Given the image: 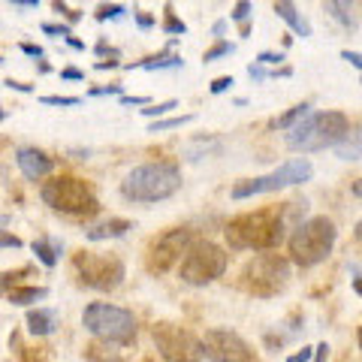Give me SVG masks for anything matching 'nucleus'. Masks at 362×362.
<instances>
[{
  "mask_svg": "<svg viewBox=\"0 0 362 362\" xmlns=\"http://www.w3.org/2000/svg\"><path fill=\"white\" fill-rule=\"evenodd\" d=\"M287 218L278 209H259L233 218L223 226V239L233 251H272L284 242Z\"/></svg>",
  "mask_w": 362,
  "mask_h": 362,
  "instance_id": "f257e3e1",
  "label": "nucleus"
},
{
  "mask_svg": "<svg viewBox=\"0 0 362 362\" xmlns=\"http://www.w3.org/2000/svg\"><path fill=\"white\" fill-rule=\"evenodd\" d=\"M181 190V166L175 160H154L130 169L121 181V197L127 202H163Z\"/></svg>",
  "mask_w": 362,
  "mask_h": 362,
  "instance_id": "f03ea898",
  "label": "nucleus"
},
{
  "mask_svg": "<svg viewBox=\"0 0 362 362\" xmlns=\"http://www.w3.org/2000/svg\"><path fill=\"white\" fill-rule=\"evenodd\" d=\"M350 130V121L344 112H311L302 124H296L287 133V145L293 151L314 154L326 148H338Z\"/></svg>",
  "mask_w": 362,
  "mask_h": 362,
  "instance_id": "7ed1b4c3",
  "label": "nucleus"
},
{
  "mask_svg": "<svg viewBox=\"0 0 362 362\" xmlns=\"http://www.w3.org/2000/svg\"><path fill=\"white\" fill-rule=\"evenodd\" d=\"M335 239H338V230L326 214H314V218L302 221L299 226H293V235L287 242L290 263H296L299 269H311L317 263H323L332 254Z\"/></svg>",
  "mask_w": 362,
  "mask_h": 362,
  "instance_id": "20e7f679",
  "label": "nucleus"
},
{
  "mask_svg": "<svg viewBox=\"0 0 362 362\" xmlns=\"http://www.w3.org/2000/svg\"><path fill=\"white\" fill-rule=\"evenodd\" d=\"M40 199L52 211L70 214V218H94L100 211V199L90 190V185L73 175H58V178L45 181L40 187Z\"/></svg>",
  "mask_w": 362,
  "mask_h": 362,
  "instance_id": "39448f33",
  "label": "nucleus"
},
{
  "mask_svg": "<svg viewBox=\"0 0 362 362\" xmlns=\"http://www.w3.org/2000/svg\"><path fill=\"white\" fill-rule=\"evenodd\" d=\"M82 326L106 344H130L136 338V317L109 302H90L82 311Z\"/></svg>",
  "mask_w": 362,
  "mask_h": 362,
  "instance_id": "423d86ee",
  "label": "nucleus"
},
{
  "mask_svg": "<svg viewBox=\"0 0 362 362\" xmlns=\"http://www.w3.org/2000/svg\"><path fill=\"white\" fill-rule=\"evenodd\" d=\"M311 175H314V166H311L308 157H296V160H287L278 169H272L269 175L235 181L230 197L233 199H251V197H259V194H275V190H284V187H293V185H305V181H311Z\"/></svg>",
  "mask_w": 362,
  "mask_h": 362,
  "instance_id": "0eeeda50",
  "label": "nucleus"
},
{
  "mask_svg": "<svg viewBox=\"0 0 362 362\" xmlns=\"http://www.w3.org/2000/svg\"><path fill=\"white\" fill-rule=\"evenodd\" d=\"M290 284V259L281 254H259L242 272V287L259 299H272Z\"/></svg>",
  "mask_w": 362,
  "mask_h": 362,
  "instance_id": "6e6552de",
  "label": "nucleus"
},
{
  "mask_svg": "<svg viewBox=\"0 0 362 362\" xmlns=\"http://www.w3.org/2000/svg\"><path fill=\"white\" fill-rule=\"evenodd\" d=\"M226 266H230V257H226L223 247L209 242V239H202V242L190 245V251L185 254V259H181L178 275L190 287H206V284H211V281H218L223 275Z\"/></svg>",
  "mask_w": 362,
  "mask_h": 362,
  "instance_id": "1a4fd4ad",
  "label": "nucleus"
},
{
  "mask_svg": "<svg viewBox=\"0 0 362 362\" xmlns=\"http://www.w3.org/2000/svg\"><path fill=\"white\" fill-rule=\"evenodd\" d=\"M73 266H76V275H78V284L88 287V290H97V293H109L121 287L124 275V259L115 254H94V251H78L73 257Z\"/></svg>",
  "mask_w": 362,
  "mask_h": 362,
  "instance_id": "9d476101",
  "label": "nucleus"
},
{
  "mask_svg": "<svg viewBox=\"0 0 362 362\" xmlns=\"http://www.w3.org/2000/svg\"><path fill=\"white\" fill-rule=\"evenodd\" d=\"M154 347L166 362H199L202 356V341L178 323H157L151 329Z\"/></svg>",
  "mask_w": 362,
  "mask_h": 362,
  "instance_id": "9b49d317",
  "label": "nucleus"
},
{
  "mask_svg": "<svg viewBox=\"0 0 362 362\" xmlns=\"http://www.w3.org/2000/svg\"><path fill=\"white\" fill-rule=\"evenodd\" d=\"M190 245H194V230H187V226H175V230L160 233L148 247L145 269H148L151 275H163V272L173 269L178 259H185L181 254H187Z\"/></svg>",
  "mask_w": 362,
  "mask_h": 362,
  "instance_id": "f8f14e48",
  "label": "nucleus"
},
{
  "mask_svg": "<svg viewBox=\"0 0 362 362\" xmlns=\"http://www.w3.org/2000/svg\"><path fill=\"white\" fill-rule=\"evenodd\" d=\"M202 354L211 362H251L254 350L239 332L230 329H209L202 338Z\"/></svg>",
  "mask_w": 362,
  "mask_h": 362,
  "instance_id": "ddd939ff",
  "label": "nucleus"
},
{
  "mask_svg": "<svg viewBox=\"0 0 362 362\" xmlns=\"http://www.w3.org/2000/svg\"><path fill=\"white\" fill-rule=\"evenodd\" d=\"M16 163H18L21 175H25L28 181H40V178H45L54 169L52 157L45 154L42 148H33V145H25V148L16 151Z\"/></svg>",
  "mask_w": 362,
  "mask_h": 362,
  "instance_id": "4468645a",
  "label": "nucleus"
},
{
  "mask_svg": "<svg viewBox=\"0 0 362 362\" xmlns=\"http://www.w3.org/2000/svg\"><path fill=\"white\" fill-rule=\"evenodd\" d=\"M127 230H133V223L127 218H109V221H100L94 226H88L85 239L88 242H109V239H121V235H127Z\"/></svg>",
  "mask_w": 362,
  "mask_h": 362,
  "instance_id": "2eb2a0df",
  "label": "nucleus"
},
{
  "mask_svg": "<svg viewBox=\"0 0 362 362\" xmlns=\"http://www.w3.org/2000/svg\"><path fill=\"white\" fill-rule=\"evenodd\" d=\"M275 16H278L281 21H287L290 30L296 33V37H302V40H308V37H311L308 18H302V16H299L296 4H290V0H278V4H275Z\"/></svg>",
  "mask_w": 362,
  "mask_h": 362,
  "instance_id": "dca6fc26",
  "label": "nucleus"
},
{
  "mask_svg": "<svg viewBox=\"0 0 362 362\" xmlns=\"http://www.w3.org/2000/svg\"><path fill=\"white\" fill-rule=\"evenodd\" d=\"M58 329V311L52 308H33L28 311V332L37 335V338H45Z\"/></svg>",
  "mask_w": 362,
  "mask_h": 362,
  "instance_id": "f3484780",
  "label": "nucleus"
},
{
  "mask_svg": "<svg viewBox=\"0 0 362 362\" xmlns=\"http://www.w3.org/2000/svg\"><path fill=\"white\" fill-rule=\"evenodd\" d=\"M338 160H362V121H356L354 127L347 130L344 142L335 148Z\"/></svg>",
  "mask_w": 362,
  "mask_h": 362,
  "instance_id": "a211bd4d",
  "label": "nucleus"
},
{
  "mask_svg": "<svg viewBox=\"0 0 362 362\" xmlns=\"http://www.w3.org/2000/svg\"><path fill=\"white\" fill-rule=\"evenodd\" d=\"M30 251L37 254V259H40L45 269H52V266H58L61 251H64V242L61 239H37V242L30 245Z\"/></svg>",
  "mask_w": 362,
  "mask_h": 362,
  "instance_id": "6ab92c4d",
  "label": "nucleus"
},
{
  "mask_svg": "<svg viewBox=\"0 0 362 362\" xmlns=\"http://www.w3.org/2000/svg\"><path fill=\"white\" fill-rule=\"evenodd\" d=\"M133 66H142V70H173V66H185V61L178 58V54H151V58L145 61H136V64H124V70H133Z\"/></svg>",
  "mask_w": 362,
  "mask_h": 362,
  "instance_id": "aec40b11",
  "label": "nucleus"
},
{
  "mask_svg": "<svg viewBox=\"0 0 362 362\" xmlns=\"http://www.w3.org/2000/svg\"><path fill=\"white\" fill-rule=\"evenodd\" d=\"M323 13H329L341 28L356 30V16H354V6H350V4H341V0H329V4H323Z\"/></svg>",
  "mask_w": 362,
  "mask_h": 362,
  "instance_id": "412c9836",
  "label": "nucleus"
},
{
  "mask_svg": "<svg viewBox=\"0 0 362 362\" xmlns=\"http://www.w3.org/2000/svg\"><path fill=\"white\" fill-rule=\"evenodd\" d=\"M308 115H311V106H308V103H299V106L287 109L284 115H278L275 121H272V127H275V130H293L296 124H302Z\"/></svg>",
  "mask_w": 362,
  "mask_h": 362,
  "instance_id": "4be33fe9",
  "label": "nucleus"
},
{
  "mask_svg": "<svg viewBox=\"0 0 362 362\" xmlns=\"http://www.w3.org/2000/svg\"><path fill=\"white\" fill-rule=\"evenodd\" d=\"M45 296H49V290L45 287H16V290L6 293V299L13 305H30V302H40Z\"/></svg>",
  "mask_w": 362,
  "mask_h": 362,
  "instance_id": "5701e85b",
  "label": "nucleus"
},
{
  "mask_svg": "<svg viewBox=\"0 0 362 362\" xmlns=\"http://www.w3.org/2000/svg\"><path fill=\"white\" fill-rule=\"evenodd\" d=\"M209 151H221V142L218 139H197V142H190V148H187V160H202Z\"/></svg>",
  "mask_w": 362,
  "mask_h": 362,
  "instance_id": "b1692460",
  "label": "nucleus"
},
{
  "mask_svg": "<svg viewBox=\"0 0 362 362\" xmlns=\"http://www.w3.org/2000/svg\"><path fill=\"white\" fill-rule=\"evenodd\" d=\"M194 121V115H175V118H160V121H151L148 124V133H166V130H178L185 124Z\"/></svg>",
  "mask_w": 362,
  "mask_h": 362,
  "instance_id": "393cba45",
  "label": "nucleus"
},
{
  "mask_svg": "<svg viewBox=\"0 0 362 362\" xmlns=\"http://www.w3.org/2000/svg\"><path fill=\"white\" fill-rule=\"evenodd\" d=\"M163 33H169V37H185L187 33V25L173 13V6H166L163 13Z\"/></svg>",
  "mask_w": 362,
  "mask_h": 362,
  "instance_id": "a878e982",
  "label": "nucleus"
},
{
  "mask_svg": "<svg viewBox=\"0 0 362 362\" xmlns=\"http://www.w3.org/2000/svg\"><path fill=\"white\" fill-rule=\"evenodd\" d=\"M33 275V266H21L16 272H0V290H16L21 278Z\"/></svg>",
  "mask_w": 362,
  "mask_h": 362,
  "instance_id": "bb28decb",
  "label": "nucleus"
},
{
  "mask_svg": "<svg viewBox=\"0 0 362 362\" xmlns=\"http://www.w3.org/2000/svg\"><path fill=\"white\" fill-rule=\"evenodd\" d=\"M233 52H235V45H233V42H226V40H218V42H214L211 49L206 52V54H202V61H206V64H211V61L223 58V54H233Z\"/></svg>",
  "mask_w": 362,
  "mask_h": 362,
  "instance_id": "cd10ccee",
  "label": "nucleus"
},
{
  "mask_svg": "<svg viewBox=\"0 0 362 362\" xmlns=\"http://www.w3.org/2000/svg\"><path fill=\"white\" fill-rule=\"evenodd\" d=\"M124 13H127L124 4H100L94 16H97V21H109V18H121Z\"/></svg>",
  "mask_w": 362,
  "mask_h": 362,
  "instance_id": "c85d7f7f",
  "label": "nucleus"
},
{
  "mask_svg": "<svg viewBox=\"0 0 362 362\" xmlns=\"http://www.w3.org/2000/svg\"><path fill=\"white\" fill-rule=\"evenodd\" d=\"M178 106V100H166V103H157V106H148V109H142V115L145 118H154V121H160L163 115H169Z\"/></svg>",
  "mask_w": 362,
  "mask_h": 362,
  "instance_id": "c756f323",
  "label": "nucleus"
},
{
  "mask_svg": "<svg viewBox=\"0 0 362 362\" xmlns=\"http://www.w3.org/2000/svg\"><path fill=\"white\" fill-rule=\"evenodd\" d=\"M251 13H254V4H247V0H239V4L233 6L230 18H233V21H239V25H247V18H251Z\"/></svg>",
  "mask_w": 362,
  "mask_h": 362,
  "instance_id": "7c9ffc66",
  "label": "nucleus"
},
{
  "mask_svg": "<svg viewBox=\"0 0 362 362\" xmlns=\"http://www.w3.org/2000/svg\"><path fill=\"white\" fill-rule=\"evenodd\" d=\"M52 9H54V13H58V16H64L66 21H70V25H76V21L82 18V13H78V9H73L70 4H61V0H54Z\"/></svg>",
  "mask_w": 362,
  "mask_h": 362,
  "instance_id": "2f4dec72",
  "label": "nucleus"
},
{
  "mask_svg": "<svg viewBox=\"0 0 362 362\" xmlns=\"http://www.w3.org/2000/svg\"><path fill=\"white\" fill-rule=\"evenodd\" d=\"M42 30H45V33H52V37H61V40H70V37H73L70 25H49V21H45Z\"/></svg>",
  "mask_w": 362,
  "mask_h": 362,
  "instance_id": "473e14b6",
  "label": "nucleus"
},
{
  "mask_svg": "<svg viewBox=\"0 0 362 362\" xmlns=\"http://www.w3.org/2000/svg\"><path fill=\"white\" fill-rule=\"evenodd\" d=\"M281 61H284V52H259L257 54L259 66H272V64H281Z\"/></svg>",
  "mask_w": 362,
  "mask_h": 362,
  "instance_id": "72a5a7b5",
  "label": "nucleus"
},
{
  "mask_svg": "<svg viewBox=\"0 0 362 362\" xmlns=\"http://www.w3.org/2000/svg\"><path fill=\"white\" fill-rule=\"evenodd\" d=\"M45 106H78L82 97H42Z\"/></svg>",
  "mask_w": 362,
  "mask_h": 362,
  "instance_id": "f704fd0d",
  "label": "nucleus"
},
{
  "mask_svg": "<svg viewBox=\"0 0 362 362\" xmlns=\"http://www.w3.org/2000/svg\"><path fill=\"white\" fill-rule=\"evenodd\" d=\"M230 88H233V76H218L209 90H211V94H223V90H230Z\"/></svg>",
  "mask_w": 362,
  "mask_h": 362,
  "instance_id": "c9c22d12",
  "label": "nucleus"
},
{
  "mask_svg": "<svg viewBox=\"0 0 362 362\" xmlns=\"http://www.w3.org/2000/svg\"><path fill=\"white\" fill-rule=\"evenodd\" d=\"M88 94H90V97H109V94H115V97H118V94H121V85H103V88H90Z\"/></svg>",
  "mask_w": 362,
  "mask_h": 362,
  "instance_id": "e433bc0d",
  "label": "nucleus"
},
{
  "mask_svg": "<svg viewBox=\"0 0 362 362\" xmlns=\"http://www.w3.org/2000/svg\"><path fill=\"white\" fill-rule=\"evenodd\" d=\"M341 61H347L350 66H356V70H362V52H354V49H344V52H341Z\"/></svg>",
  "mask_w": 362,
  "mask_h": 362,
  "instance_id": "4c0bfd02",
  "label": "nucleus"
},
{
  "mask_svg": "<svg viewBox=\"0 0 362 362\" xmlns=\"http://www.w3.org/2000/svg\"><path fill=\"white\" fill-rule=\"evenodd\" d=\"M247 76H251V78H254V82H263V78H266V76H272V73L266 70V66H259V64L254 61L251 66H247Z\"/></svg>",
  "mask_w": 362,
  "mask_h": 362,
  "instance_id": "58836bf2",
  "label": "nucleus"
},
{
  "mask_svg": "<svg viewBox=\"0 0 362 362\" xmlns=\"http://www.w3.org/2000/svg\"><path fill=\"white\" fill-rule=\"evenodd\" d=\"M287 362H314V347H302L299 354L287 356Z\"/></svg>",
  "mask_w": 362,
  "mask_h": 362,
  "instance_id": "ea45409f",
  "label": "nucleus"
},
{
  "mask_svg": "<svg viewBox=\"0 0 362 362\" xmlns=\"http://www.w3.org/2000/svg\"><path fill=\"white\" fill-rule=\"evenodd\" d=\"M18 49L25 52V54H30V58H42V54H45V52H42V45H33V42H21Z\"/></svg>",
  "mask_w": 362,
  "mask_h": 362,
  "instance_id": "a19ab883",
  "label": "nucleus"
},
{
  "mask_svg": "<svg viewBox=\"0 0 362 362\" xmlns=\"http://www.w3.org/2000/svg\"><path fill=\"white\" fill-rule=\"evenodd\" d=\"M0 247H21L18 235H9V233H0Z\"/></svg>",
  "mask_w": 362,
  "mask_h": 362,
  "instance_id": "79ce46f5",
  "label": "nucleus"
},
{
  "mask_svg": "<svg viewBox=\"0 0 362 362\" xmlns=\"http://www.w3.org/2000/svg\"><path fill=\"white\" fill-rule=\"evenodd\" d=\"M13 9H40V0H9Z\"/></svg>",
  "mask_w": 362,
  "mask_h": 362,
  "instance_id": "37998d69",
  "label": "nucleus"
},
{
  "mask_svg": "<svg viewBox=\"0 0 362 362\" xmlns=\"http://www.w3.org/2000/svg\"><path fill=\"white\" fill-rule=\"evenodd\" d=\"M136 25H139L142 30H148V28H154V16H148V13H136Z\"/></svg>",
  "mask_w": 362,
  "mask_h": 362,
  "instance_id": "c03bdc74",
  "label": "nucleus"
},
{
  "mask_svg": "<svg viewBox=\"0 0 362 362\" xmlns=\"http://www.w3.org/2000/svg\"><path fill=\"white\" fill-rule=\"evenodd\" d=\"M326 359H329V344H317L314 347V362H326Z\"/></svg>",
  "mask_w": 362,
  "mask_h": 362,
  "instance_id": "a18cd8bd",
  "label": "nucleus"
},
{
  "mask_svg": "<svg viewBox=\"0 0 362 362\" xmlns=\"http://www.w3.org/2000/svg\"><path fill=\"white\" fill-rule=\"evenodd\" d=\"M148 97H121V106H148Z\"/></svg>",
  "mask_w": 362,
  "mask_h": 362,
  "instance_id": "49530a36",
  "label": "nucleus"
},
{
  "mask_svg": "<svg viewBox=\"0 0 362 362\" xmlns=\"http://www.w3.org/2000/svg\"><path fill=\"white\" fill-rule=\"evenodd\" d=\"M6 88H13V90H21V94H30V85H25V82H16V78H6V82H4Z\"/></svg>",
  "mask_w": 362,
  "mask_h": 362,
  "instance_id": "de8ad7c7",
  "label": "nucleus"
},
{
  "mask_svg": "<svg viewBox=\"0 0 362 362\" xmlns=\"http://www.w3.org/2000/svg\"><path fill=\"white\" fill-rule=\"evenodd\" d=\"M61 78H73V82H78V78H85V73L76 70V66H66V70H61Z\"/></svg>",
  "mask_w": 362,
  "mask_h": 362,
  "instance_id": "09e8293b",
  "label": "nucleus"
},
{
  "mask_svg": "<svg viewBox=\"0 0 362 362\" xmlns=\"http://www.w3.org/2000/svg\"><path fill=\"white\" fill-rule=\"evenodd\" d=\"M115 66H121V64H118V61H97V64H94V70L103 73V70H115Z\"/></svg>",
  "mask_w": 362,
  "mask_h": 362,
  "instance_id": "8fccbe9b",
  "label": "nucleus"
},
{
  "mask_svg": "<svg viewBox=\"0 0 362 362\" xmlns=\"http://www.w3.org/2000/svg\"><path fill=\"white\" fill-rule=\"evenodd\" d=\"M350 194H354V197H359L362 199V175L354 181V185H350Z\"/></svg>",
  "mask_w": 362,
  "mask_h": 362,
  "instance_id": "3c124183",
  "label": "nucleus"
},
{
  "mask_svg": "<svg viewBox=\"0 0 362 362\" xmlns=\"http://www.w3.org/2000/svg\"><path fill=\"white\" fill-rule=\"evenodd\" d=\"M66 42H70V45H73V49H76V52H85V42H82V40H76V37H70V40H66Z\"/></svg>",
  "mask_w": 362,
  "mask_h": 362,
  "instance_id": "603ef678",
  "label": "nucleus"
},
{
  "mask_svg": "<svg viewBox=\"0 0 362 362\" xmlns=\"http://www.w3.org/2000/svg\"><path fill=\"white\" fill-rule=\"evenodd\" d=\"M226 30V21H214V28H211V33H218V37H221V33Z\"/></svg>",
  "mask_w": 362,
  "mask_h": 362,
  "instance_id": "864d4df0",
  "label": "nucleus"
},
{
  "mask_svg": "<svg viewBox=\"0 0 362 362\" xmlns=\"http://www.w3.org/2000/svg\"><path fill=\"white\" fill-rule=\"evenodd\" d=\"M354 235H356V242L362 245V218H359V223H356V230H354Z\"/></svg>",
  "mask_w": 362,
  "mask_h": 362,
  "instance_id": "5fc2aeb1",
  "label": "nucleus"
},
{
  "mask_svg": "<svg viewBox=\"0 0 362 362\" xmlns=\"http://www.w3.org/2000/svg\"><path fill=\"white\" fill-rule=\"evenodd\" d=\"M354 293H356V296H362V278L354 281Z\"/></svg>",
  "mask_w": 362,
  "mask_h": 362,
  "instance_id": "6e6d98bb",
  "label": "nucleus"
},
{
  "mask_svg": "<svg viewBox=\"0 0 362 362\" xmlns=\"http://www.w3.org/2000/svg\"><path fill=\"white\" fill-rule=\"evenodd\" d=\"M356 341H359V350H362V326H359V332H356Z\"/></svg>",
  "mask_w": 362,
  "mask_h": 362,
  "instance_id": "4d7b16f0",
  "label": "nucleus"
},
{
  "mask_svg": "<svg viewBox=\"0 0 362 362\" xmlns=\"http://www.w3.org/2000/svg\"><path fill=\"white\" fill-rule=\"evenodd\" d=\"M9 223V218H6V214H4V218H0V226H6Z\"/></svg>",
  "mask_w": 362,
  "mask_h": 362,
  "instance_id": "13d9d810",
  "label": "nucleus"
},
{
  "mask_svg": "<svg viewBox=\"0 0 362 362\" xmlns=\"http://www.w3.org/2000/svg\"><path fill=\"white\" fill-rule=\"evenodd\" d=\"M0 64H6V61H4V58H0Z\"/></svg>",
  "mask_w": 362,
  "mask_h": 362,
  "instance_id": "bf43d9fd",
  "label": "nucleus"
}]
</instances>
